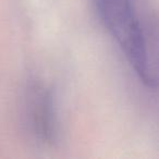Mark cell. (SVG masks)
<instances>
[{
	"label": "cell",
	"mask_w": 159,
	"mask_h": 159,
	"mask_svg": "<svg viewBox=\"0 0 159 159\" xmlns=\"http://www.w3.org/2000/svg\"><path fill=\"white\" fill-rule=\"evenodd\" d=\"M105 26L118 42L139 79L149 87L157 84L156 70L152 66L143 25L133 0H95Z\"/></svg>",
	"instance_id": "1"
},
{
	"label": "cell",
	"mask_w": 159,
	"mask_h": 159,
	"mask_svg": "<svg viewBox=\"0 0 159 159\" xmlns=\"http://www.w3.org/2000/svg\"><path fill=\"white\" fill-rule=\"evenodd\" d=\"M24 119L30 134L42 145L57 139V116L50 89L42 82L29 83L24 94Z\"/></svg>",
	"instance_id": "2"
}]
</instances>
